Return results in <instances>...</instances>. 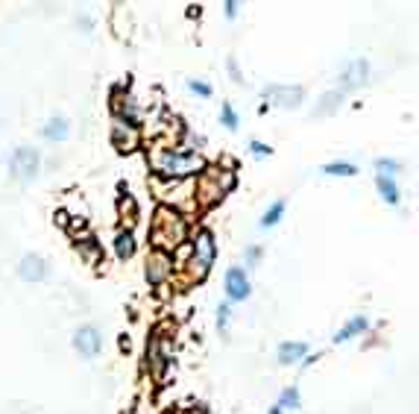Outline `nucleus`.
I'll return each mask as SVG.
<instances>
[{"label":"nucleus","mask_w":419,"mask_h":414,"mask_svg":"<svg viewBox=\"0 0 419 414\" xmlns=\"http://www.w3.org/2000/svg\"><path fill=\"white\" fill-rule=\"evenodd\" d=\"M115 253H117V259H132V253H135V238H132V232H117Z\"/></svg>","instance_id":"nucleus-16"},{"label":"nucleus","mask_w":419,"mask_h":414,"mask_svg":"<svg viewBox=\"0 0 419 414\" xmlns=\"http://www.w3.org/2000/svg\"><path fill=\"white\" fill-rule=\"evenodd\" d=\"M302 94L305 91L299 85H267V89H264V97L279 109H296L302 103Z\"/></svg>","instance_id":"nucleus-6"},{"label":"nucleus","mask_w":419,"mask_h":414,"mask_svg":"<svg viewBox=\"0 0 419 414\" xmlns=\"http://www.w3.org/2000/svg\"><path fill=\"white\" fill-rule=\"evenodd\" d=\"M112 141H115V147L117 150H135L138 147V133H135V127H129L124 121H117L115 118V124H112Z\"/></svg>","instance_id":"nucleus-13"},{"label":"nucleus","mask_w":419,"mask_h":414,"mask_svg":"<svg viewBox=\"0 0 419 414\" xmlns=\"http://www.w3.org/2000/svg\"><path fill=\"white\" fill-rule=\"evenodd\" d=\"M376 182H378V194H381L384 200H387V203H393V206L399 203V185L393 182V177H378Z\"/></svg>","instance_id":"nucleus-17"},{"label":"nucleus","mask_w":419,"mask_h":414,"mask_svg":"<svg viewBox=\"0 0 419 414\" xmlns=\"http://www.w3.org/2000/svg\"><path fill=\"white\" fill-rule=\"evenodd\" d=\"M38 173V153L32 147H18L12 153V177L21 182H30Z\"/></svg>","instance_id":"nucleus-5"},{"label":"nucleus","mask_w":419,"mask_h":414,"mask_svg":"<svg viewBox=\"0 0 419 414\" xmlns=\"http://www.w3.org/2000/svg\"><path fill=\"white\" fill-rule=\"evenodd\" d=\"M249 150H252L256 156H270V147H267V144H261V141H252Z\"/></svg>","instance_id":"nucleus-27"},{"label":"nucleus","mask_w":419,"mask_h":414,"mask_svg":"<svg viewBox=\"0 0 419 414\" xmlns=\"http://www.w3.org/2000/svg\"><path fill=\"white\" fill-rule=\"evenodd\" d=\"M282 215H284V200H275L267 212H264V217H261V226H275L282 221Z\"/></svg>","instance_id":"nucleus-22"},{"label":"nucleus","mask_w":419,"mask_h":414,"mask_svg":"<svg viewBox=\"0 0 419 414\" xmlns=\"http://www.w3.org/2000/svg\"><path fill=\"white\" fill-rule=\"evenodd\" d=\"M220 115H223V124L229 129H235L238 127V115H235V109H231L229 103H223V109H220Z\"/></svg>","instance_id":"nucleus-24"},{"label":"nucleus","mask_w":419,"mask_h":414,"mask_svg":"<svg viewBox=\"0 0 419 414\" xmlns=\"http://www.w3.org/2000/svg\"><path fill=\"white\" fill-rule=\"evenodd\" d=\"M258 256H261V250H258V247H249V253H247L249 265H252V261H258Z\"/></svg>","instance_id":"nucleus-29"},{"label":"nucleus","mask_w":419,"mask_h":414,"mask_svg":"<svg viewBox=\"0 0 419 414\" xmlns=\"http://www.w3.org/2000/svg\"><path fill=\"white\" fill-rule=\"evenodd\" d=\"M235 185V177L229 171H205L203 179H200V200L208 203H217L223 194Z\"/></svg>","instance_id":"nucleus-4"},{"label":"nucleus","mask_w":419,"mask_h":414,"mask_svg":"<svg viewBox=\"0 0 419 414\" xmlns=\"http://www.w3.org/2000/svg\"><path fill=\"white\" fill-rule=\"evenodd\" d=\"M305 353H308V344H302V341H288V344L279 347V362L282 364H296L299 358H305Z\"/></svg>","instance_id":"nucleus-14"},{"label":"nucleus","mask_w":419,"mask_h":414,"mask_svg":"<svg viewBox=\"0 0 419 414\" xmlns=\"http://www.w3.org/2000/svg\"><path fill=\"white\" fill-rule=\"evenodd\" d=\"M376 168H378V177H393V173L399 171V165H396L393 159H378Z\"/></svg>","instance_id":"nucleus-23"},{"label":"nucleus","mask_w":419,"mask_h":414,"mask_svg":"<svg viewBox=\"0 0 419 414\" xmlns=\"http://www.w3.org/2000/svg\"><path fill=\"white\" fill-rule=\"evenodd\" d=\"M340 103H343V91H328V94L323 97V103L317 106V115H332Z\"/></svg>","instance_id":"nucleus-20"},{"label":"nucleus","mask_w":419,"mask_h":414,"mask_svg":"<svg viewBox=\"0 0 419 414\" xmlns=\"http://www.w3.org/2000/svg\"><path fill=\"white\" fill-rule=\"evenodd\" d=\"M214 253H217V247H214L212 232H205V230L196 232V238H194V256H191V276L194 279H203L208 270H212Z\"/></svg>","instance_id":"nucleus-3"},{"label":"nucleus","mask_w":419,"mask_h":414,"mask_svg":"<svg viewBox=\"0 0 419 414\" xmlns=\"http://www.w3.org/2000/svg\"><path fill=\"white\" fill-rule=\"evenodd\" d=\"M100 344H103V338L94 326H82V329H76V335H73V347L82 358H94L100 353Z\"/></svg>","instance_id":"nucleus-7"},{"label":"nucleus","mask_w":419,"mask_h":414,"mask_svg":"<svg viewBox=\"0 0 419 414\" xmlns=\"http://www.w3.org/2000/svg\"><path fill=\"white\" fill-rule=\"evenodd\" d=\"M229 318H231V309L220 306V312H217V326H220V329H226V326H229Z\"/></svg>","instance_id":"nucleus-26"},{"label":"nucleus","mask_w":419,"mask_h":414,"mask_svg":"<svg viewBox=\"0 0 419 414\" xmlns=\"http://www.w3.org/2000/svg\"><path fill=\"white\" fill-rule=\"evenodd\" d=\"M367 318H352L343 329H340L337 335H335V344H343V341H349V338H355V335H361L363 329H367Z\"/></svg>","instance_id":"nucleus-15"},{"label":"nucleus","mask_w":419,"mask_h":414,"mask_svg":"<svg viewBox=\"0 0 419 414\" xmlns=\"http://www.w3.org/2000/svg\"><path fill=\"white\" fill-rule=\"evenodd\" d=\"M323 173H328V177H355L358 168L352 165V162H328Z\"/></svg>","instance_id":"nucleus-19"},{"label":"nucleus","mask_w":419,"mask_h":414,"mask_svg":"<svg viewBox=\"0 0 419 414\" xmlns=\"http://www.w3.org/2000/svg\"><path fill=\"white\" fill-rule=\"evenodd\" d=\"M152 241L159 244V250L168 253L170 247H179L185 241V221L170 209H159L156 221H152Z\"/></svg>","instance_id":"nucleus-1"},{"label":"nucleus","mask_w":419,"mask_h":414,"mask_svg":"<svg viewBox=\"0 0 419 414\" xmlns=\"http://www.w3.org/2000/svg\"><path fill=\"white\" fill-rule=\"evenodd\" d=\"M226 15H229V18L238 15V3H235V0H229V3H226Z\"/></svg>","instance_id":"nucleus-28"},{"label":"nucleus","mask_w":419,"mask_h":414,"mask_svg":"<svg viewBox=\"0 0 419 414\" xmlns=\"http://www.w3.org/2000/svg\"><path fill=\"white\" fill-rule=\"evenodd\" d=\"M270 414H282V411H279V408H273V411H270Z\"/></svg>","instance_id":"nucleus-30"},{"label":"nucleus","mask_w":419,"mask_h":414,"mask_svg":"<svg viewBox=\"0 0 419 414\" xmlns=\"http://www.w3.org/2000/svg\"><path fill=\"white\" fill-rule=\"evenodd\" d=\"M367 74H370V65L367 59H352L349 68L343 71V77H340V89H358V85L367 83Z\"/></svg>","instance_id":"nucleus-11"},{"label":"nucleus","mask_w":419,"mask_h":414,"mask_svg":"<svg viewBox=\"0 0 419 414\" xmlns=\"http://www.w3.org/2000/svg\"><path fill=\"white\" fill-rule=\"evenodd\" d=\"M147 364H150V370L156 376H161L164 367L170 364V353H168V347H164L161 335H152L150 338V344H147Z\"/></svg>","instance_id":"nucleus-8"},{"label":"nucleus","mask_w":419,"mask_h":414,"mask_svg":"<svg viewBox=\"0 0 419 414\" xmlns=\"http://www.w3.org/2000/svg\"><path fill=\"white\" fill-rule=\"evenodd\" d=\"M44 138L47 141H65L68 138V124H65L62 118H53V121L44 127Z\"/></svg>","instance_id":"nucleus-18"},{"label":"nucleus","mask_w":419,"mask_h":414,"mask_svg":"<svg viewBox=\"0 0 419 414\" xmlns=\"http://www.w3.org/2000/svg\"><path fill=\"white\" fill-rule=\"evenodd\" d=\"M18 274H21L24 282H41L44 276H47V261H44L41 256H36V253H30V256L21 259Z\"/></svg>","instance_id":"nucleus-10"},{"label":"nucleus","mask_w":419,"mask_h":414,"mask_svg":"<svg viewBox=\"0 0 419 414\" xmlns=\"http://www.w3.org/2000/svg\"><path fill=\"white\" fill-rule=\"evenodd\" d=\"M188 89L196 91V94H203V97L212 94V85H208V83H200V80H191V83H188Z\"/></svg>","instance_id":"nucleus-25"},{"label":"nucleus","mask_w":419,"mask_h":414,"mask_svg":"<svg viewBox=\"0 0 419 414\" xmlns=\"http://www.w3.org/2000/svg\"><path fill=\"white\" fill-rule=\"evenodd\" d=\"M275 408H279L282 414L299 408V388H288V391H284L282 400H279V406H275Z\"/></svg>","instance_id":"nucleus-21"},{"label":"nucleus","mask_w":419,"mask_h":414,"mask_svg":"<svg viewBox=\"0 0 419 414\" xmlns=\"http://www.w3.org/2000/svg\"><path fill=\"white\" fill-rule=\"evenodd\" d=\"M226 294H229V300H247L249 297V279L244 274V268H231L226 274Z\"/></svg>","instance_id":"nucleus-12"},{"label":"nucleus","mask_w":419,"mask_h":414,"mask_svg":"<svg viewBox=\"0 0 419 414\" xmlns=\"http://www.w3.org/2000/svg\"><path fill=\"white\" fill-rule=\"evenodd\" d=\"M170 268H173L170 256L164 253V250H156V253H150V259H147V279L152 282V285H159V282L168 279Z\"/></svg>","instance_id":"nucleus-9"},{"label":"nucleus","mask_w":419,"mask_h":414,"mask_svg":"<svg viewBox=\"0 0 419 414\" xmlns=\"http://www.w3.org/2000/svg\"><path fill=\"white\" fill-rule=\"evenodd\" d=\"M159 173L164 177H173V179H182V177H191V173H200L205 165L196 153H179V150H164V153L156 159Z\"/></svg>","instance_id":"nucleus-2"}]
</instances>
